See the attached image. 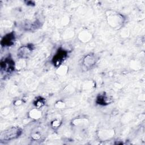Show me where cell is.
<instances>
[{"label": "cell", "mask_w": 145, "mask_h": 145, "mask_svg": "<svg viewBox=\"0 0 145 145\" xmlns=\"http://www.w3.org/2000/svg\"><path fill=\"white\" fill-rule=\"evenodd\" d=\"M99 137L103 140L109 139L114 135L113 130H103L99 132Z\"/></svg>", "instance_id": "11"}, {"label": "cell", "mask_w": 145, "mask_h": 145, "mask_svg": "<svg viewBox=\"0 0 145 145\" xmlns=\"http://www.w3.org/2000/svg\"><path fill=\"white\" fill-rule=\"evenodd\" d=\"M71 123L75 127H83L88 123V120L86 118H76L72 120Z\"/></svg>", "instance_id": "10"}, {"label": "cell", "mask_w": 145, "mask_h": 145, "mask_svg": "<svg viewBox=\"0 0 145 145\" xmlns=\"http://www.w3.org/2000/svg\"><path fill=\"white\" fill-rule=\"evenodd\" d=\"M41 135L40 134H39L38 133H33L31 137L32 138L35 140H39L40 138H41Z\"/></svg>", "instance_id": "17"}, {"label": "cell", "mask_w": 145, "mask_h": 145, "mask_svg": "<svg viewBox=\"0 0 145 145\" xmlns=\"http://www.w3.org/2000/svg\"><path fill=\"white\" fill-rule=\"evenodd\" d=\"M22 133V130L18 126H12L8 127L0 134V140L1 141H8L18 138Z\"/></svg>", "instance_id": "2"}, {"label": "cell", "mask_w": 145, "mask_h": 145, "mask_svg": "<svg viewBox=\"0 0 145 145\" xmlns=\"http://www.w3.org/2000/svg\"><path fill=\"white\" fill-rule=\"evenodd\" d=\"M15 41V36L14 32L5 35L1 41V45L2 47H8L13 45Z\"/></svg>", "instance_id": "7"}, {"label": "cell", "mask_w": 145, "mask_h": 145, "mask_svg": "<svg viewBox=\"0 0 145 145\" xmlns=\"http://www.w3.org/2000/svg\"><path fill=\"white\" fill-rule=\"evenodd\" d=\"M42 115L41 111L39 108H35L30 110L29 112V116L30 118L34 120H38L41 118Z\"/></svg>", "instance_id": "12"}, {"label": "cell", "mask_w": 145, "mask_h": 145, "mask_svg": "<svg viewBox=\"0 0 145 145\" xmlns=\"http://www.w3.org/2000/svg\"><path fill=\"white\" fill-rule=\"evenodd\" d=\"M15 62L10 56H7L2 59L0 63L1 71L5 73L12 72L15 68Z\"/></svg>", "instance_id": "4"}, {"label": "cell", "mask_w": 145, "mask_h": 145, "mask_svg": "<svg viewBox=\"0 0 145 145\" xmlns=\"http://www.w3.org/2000/svg\"><path fill=\"white\" fill-rule=\"evenodd\" d=\"M112 102V99L105 92L99 93L96 99V103L100 105H106Z\"/></svg>", "instance_id": "8"}, {"label": "cell", "mask_w": 145, "mask_h": 145, "mask_svg": "<svg viewBox=\"0 0 145 145\" xmlns=\"http://www.w3.org/2000/svg\"><path fill=\"white\" fill-rule=\"evenodd\" d=\"M55 106L57 109H63L65 106V104L62 101H58L56 103Z\"/></svg>", "instance_id": "16"}, {"label": "cell", "mask_w": 145, "mask_h": 145, "mask_svg": "<svg viewBox=\"0 0 145 145\" xmlns=\"http://www.w3.org/2000/svg\"><path fill=\"white\" fill-rule=\"evenodd\" d=\"M61 123H62V122H61V121L60 120H54L53 121H52L51 126H52V127L53 129H56L58 128L61 126Z\"/></svg>", "instance_id": "15"}, {"label": "cell", "mask_w": 145, "mask_h": 145, "mask_svg": "<svg viewBox=\"0 0 145 145\" xmlns=\"http://www.w3.org/2000/svg\"><path fill=\"white\" fill-rule=\"evenodd\" d=\"M57 72L59 75H65L66 74L67 70H68V67L66 65H61L60 66L57 67Z\"/></svg>", "instance_id": "14"}, {"label": "cell", "mask_w": 145, "mask_h": 145, "mask_svg": "<svg viewBox=\"0 0 145 145\" xmlns=\"http://www.w3.org/2000/svg\"><path fill=\"white\" fill-rule=\"evenodd\" d=\"M22 104V101L20 100H17L14 102V104L15 105H19Z\"/></svg>", "instance_id": "18"}, {"label": "cell", "mask_w": 145, "mask_h": 145, "mask_svg": "<svg viewBox=\"0 0 145 145\" xmlns=\"http://www.w3.org/2000/svg\"><path fill=\"white\" fill-rule=\"evenodd\" d=\"M67 57V51L63 48H59L52 58V63L55 67H58L66 59Z\"/></svg>", "instance_id": "5"}, {"label": "cell", "mask_w": 145, "mask_h": 145, "mask_svg": "<svg viewBox=\"0 0 145 145\" xmlns=\"http://www.w3.org/2000/svg\"><path fill=\"white\" fill-rule=\"evenodd\" d=\"M99 59L98 55L95 53H89L86 55L82 61V65L83 69L87 71L93 68Z\"/></svg>", "instance_id": "3"}, {"label": "cell", "mask_w": 145, "mask_h": 145, "mask_svg": "<svg viewBox=\"0 0 145 145\" xmlns=\"http://www.w3.org/2000/svg\"><path fill=\"white\" fill-rule=\"evenodd\" d=\"M106 19L108 24L115 30L121 29L124 25L126 20L125 16L122 14L112 10L106 11Z\"/></svg>", "instance_id": "1"}, {"label": "cell", "mask_w": 145, "mask_h": 145, "mask_svg": "<svg viewBox=\"0 0 145 145\" xmlns=\"http://www.w3.org/2000/svg\"><path fill=\"white\" fill-rule=\"evenodd\" d=\"M45 99L41 97H39L34 101V105L37 108H40L45 104Z\"/></svg>", "instance_id": "13"}, {"label": "cell", "mask_w": 145, "mask_h": 145, "mask_svg": "<svg viewBox=\"0 0 145 145\" xmlns=\"http://www.w3.org/2000/svg\"><path fill=\"white\" fill-rule=\"evenodd\" d=\"M33 46L32 44H27L20 46L17 52V56L20 59H26L32 54Z\"/></svg>", "instance_id": "6"}, {"label": "cell", "mask_w": 145, "mask_h": 145, "mask_svg": "<svg viewBox=\"0 0 145 145\" xmlns=\"http://www.w3.org/2000/svg\"><path fill=\"white\" fill-rule=\"evenodd\" d=\"M92 37V35L91 33L86 30L81 31L78 35L79 40L83 42H87L89 41Z\"/></svg>", "instance_id": "9"}]
</instances>
